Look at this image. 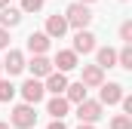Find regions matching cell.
Masks as SVG:
<instances>
[{
  "mask_svg": "<svg viewBox=\"0 0 132 129\" xmlns=\"http://www.w3.org/2000/svg\"><path fill=\"white\" fill-rule=\"evenodd\" d=\"M65 22H68V28L86 31V25L92 22V12H89V6H83V3H71L65 9Z\"/></svg>",
  "mask_w": 132,
  "mask_h": 129,
  "instance_id": "6da1fadb",
  "label": "cell"
},
{
  "mask_svg": "<svg viewBox=\"0 0 132 129\" xmlns=\"http://www.w3.org/2000/svg\"><path fill=\"white\" fill-rule=\"evenodd\" d=\"M9 120H12V126H15V129H34V123H37V114H34L31 104H15Z\"/></svg>",
  "mask_w": 132,
  "mask_h": 129,
  "instance_id": "7a4b0ae2",
  "label": "cell"
},
{
  "mask_svg": "<svg viewBox=\"0 0 132 129\" xmlns=\"http://www.w3.org/2000/svg\"><path fill=\"white\" fill-rule=\"evenodd\" d=\"M19 92H22V98H25V104H37V101H40V98L46 95V92H43V83H40V80H25V83H22V86H19Z\"/></svg>",
  "mask_w": 132,
  "mask_h": 129,
  "instance_id": "3957f363",
  "label": "cell"
},
{
  "mask_svg": "<svg viewBox=\"0 0 132 129\" xmlns=\"http://www.w3.org/2000/svg\"><path fill=\"white\" fill-rule=\"evenodd\" d=\"M74 55H89V52H95V34L92 31H77L74 34V49H71Z\"/></svg>",
  "mask_w": 132,
  "mask_h": 129,
  "instance_id": "277c9868",
  "label": "cell"
},
{
  "mask_svg": "<svg viewBox=\"0 0 132 129\" xmlns=\"http://www.w3.org/2000/svg\"><path fill=\"white\" fill-rule=\"evenodd\" d=\"M77 117H80V123H95V120H101V104L92 101V98L80 101L77 104Z\"/></svg>",
  "mask_w": 132,
  "mask_h": 129,
  "instance_id": "5b68a950",
  "label": "cell"
},
{
  "mask_svg": "<svg viewBox=\"0 0 132 129\" xmlns=\"http://www.w3.org/2000/svg\"><path fill=\"white\" fill-rule=\"evenodd\" d=\"M3 71L9 74V77H15V74H22L25 71V55L19 52V49H6V59H3Z\"/></svg>",
  "mask_w": 132,
  "mask_h": 129,
  "instance_id": "8992f818",
  "label": "cell"
},
{
  "mask_svg": "<svg viewBox=\"0 0 132 129\" xmlns=\"http://www.w3.org/2000/svg\"><path fill=\"white\" fill-rule=\"evenodd\" d=\"M98 104H120V98H123V86L120 83H101L98 86Z\"/></svg>",
  "mask_w": 132,
  "mask_h": 129,
  "instance_id": "52a82bcc",
  "label": "cell"
},
{
  "mask_svg": "<svg viewBox=\"0 0 132 129\" xmlns=\"http://www.w3.org/2000/svg\"><path fill=\"white\" fill-rule=\"evenodd\" d=\"M80 83H83L86 89H98L101 83H104V71H101L98 64H86V68H83V77H80Z\"/></svg>",
  "mask_w": 132,
  "mask_h": 129,
  "instance_id": "ba28073f",
  "label": "cell"
},
{
  "mask_svg": "<svg viewBox=\"0 0 132 129\" xmlns=\"http://www.w3.org/2000/svg\"><path fill=\"white\" fill-rule=\"evenodd\" d=\"M65 31H68V22H65V15H59V12H55V15H49V19H46V37H49V40H62V37H65Z\"/></svg>",
  "mask_w": 132,
  "mask_h": 129,
  "instance_id": "9c48e42d",
  "label": "cell"
},
{
  "mask_svg": "<svg viewBox=\"0 0 132 129\" xmlns=\"http://www.w3.org/2000/svg\"><path fill=\"white\" fill-rule=\"evenodd\" d=\"M65 89H68V77L59 74V71H52L43 83V92H52V95H65Z\"/></svg>",
  "mask_w": 132,
  "mask_h": 129,
  "instance_id": "30bf717a",
  "label": "cell"
},
{
  "mask_svg": "<svg viewBox=\"0 0 132 129\" xmlns=\"http://www.w3.org/2000/svg\"><path fill=\"white\" fill-rule=\"evenodd\" d=\"M68 108H71V104H68L65 95H52L49 104H46V114H49L52 120H65V117H68Z\"/></svg>",
  "mask_w": 132,
  "mask_h": 129,
  "instance_id": "8fae6325",
  "label": "cell"
},
{
  "mask_svg": "<svg viewBox=\"0 0 132 129\" xmlns=\"http://www.w3.org/2000/svg\"><path fill=\"white\" fill-rule=\"evenodd\" d=\"M52 68H59V74H68V71H74V68H77V55H74L71 49H59V52H55Z\"/></svg>",
  "mask_w": 132,
  "mask_h": 129,
  "instance_id": "7c38bea8",
  "label": "cell"
},
{
  "mask_svg": "<svg viewBox=\"0 0 132 129\" xmlns=\"http://www.w3.org/2000/svg\"><path fill=\"white\" fill-rule=\"evenodd\" d=\"M28 68H31V77H34V80H40V77H49V74H52V62H49L46 55H34Z\"/></svg>",
  "mask_w": 132,
  "mask_h": 129,
  "instance_id": "4fadbf2b",
  "label": "cell"
},
{
  "mask_svg": "<svg viewBox=\"0 0 132 129\" xmlns=\"http://www.w3.org/2000/svg\"><path fill=\"white\" fill-rule=\"evenodd\" d=\"M28 49H31L34 55H46V49H49V37H46L43 31L28 34Z\"/></svg>",
  "mask_w": 132,
  "mask_h": 129,
  "instance_id": "5bb4252c",
  "label": "cell"
},
{
  "mask_svg": "<svg viewBox=\"0 0 132 129\" xmlns=\"http://www.w3.org/2000/svg\"><path fill=\"white\" fill-rule=\"evenodd\" d=\"M22 22V9H12V6H6V9H0V28L3 31H9V28H15Z\"/></svg>",
  "mask_w": 132,
  "mask_h": 129,
  "instance_id": "9a60e30c",
  "label": "cell"
},
{
  "mask_svg": "<svg viewBox=\"0 0 132 129\" xmlns=\"http://www.w3.org/2000/svg\"><path fill=\"white\" fill-rule=\"evenodd\" d=\"M65 98H68V104H80V101H86V86H83V83H68Z\"/></svg>",
  "mask_w": 132,
  "mask_h": 129,
  "instance_id": "2e32d148",
  "label": "cell"
},
{
  "mask_svg": "<svg viewBox=\"0 0 132 129\" xmlns=\"http://www.w3.org/2000/svg\"><path fill=\"white\" fill-rule=\"evenodd\" d=\"M95 55H98V68H101V71H104V68H114V64H117V52H114L111 46H101Z\"/></svg>",
  "mask_w": 132,
  "mask_h": 129,
  "instance_id": "e0dca14e",
  "label": "cell"
},
{
  "mask_svg": "<svg viewBox=\"0 0 132 129\" xmlns=\"http://www.w3.org/2000/svg\"><path fill=\"white\" fill-rule=\"evenodd\" d=\"M117 64H120V68H126V71L132 68V46H123V49L117 52Z\"/></svg>",
  "mask_w": 132,
  "mask_h": 129,
  "instance_id": "ac0fdd59",
  "label": "cell"
},
{
  "mask_svg": "<svg viewBox=\"0 0 132 129\" xmlns=\"http://www.w3.org/2000/svg\"><path fill=\"white\" fill-rule=\"evenodd\" d=\"M12 95H15V86L9 80H0V101H12Z\"/></svg>",
  "mask_w": 132,
  "mask_h": 129,
  "instance_id": "d6986e66",
  "label": "cell"
},
{
  "mask_svg": "<svg viewBox=\"0 0 132 129\" xmlns=\"http://www.w3.org/2000/svg\"><path fill=\"white\" fill-rule=\"evenodd\" d=\"M111 129H132V117H126V114H117V117L111 120Z\"/></svg>",
  "mask_w": 132,
  "mask_h": 129,
  "instance_id": "ffe728a7",
  "label": "cell"
},
{
  "mask_svg": "<svg viewBox=\"0 0 132 129\" xmlns=\"http://www.w3.org/2000/svg\"><path fill=\"white\" fill-rule=\"evenodd\" d=\"M120 40H123V46H132V22L120 25Z\"/></svg>",
  "mask_w": 132,
  "mask_h": 129,
  "instance_id": "44dd1931",
  "label": "cell"
},
{
  "mask_svg": "<svg viewBox=\"0 0 132 129\" xmlns=\"http://www.w3.org/2000/svg\"><path fill=\"white\" fill-rule=\"evenodd\" d=\"M46 0H22V12H40Z\"/></svg>",
  "mask_w": 132,
  "mask_h": 129,
  "instance_id": "7402d4cb",
  "label": "cell"
},
{
  "mask_svg": "<svg viewBox=\"0 0 132 129\" xmlns=\"http://www.w3.org/2000/svg\"><path fill=\"white\" fill-rule=\"evenodd\" d=\"M0 49H9V31L0 28Z\"/></svg>",
  "mask_w": 132,
  "mask_h": 129,
  "instance_id": "603a6c76",
  "label": "cell"
},
{
  "mask_svg": "<svg viewBox=\"0 0 132 129\" xmlns=\"http://www.w3.org/2000/svg\"><path fill=\"white\" fill-rule=\"evenodd\" d=\"M46 129H68V126H65V120H52V123H49Z\"/></svg>",
  "mask_w": 132,
  "mask_h": 129,
  "instance_id": "cb8c5ba5",
  "label": "cell"
},
{
  "mask_svg": "<svg viewBox=\"0 0 132 129\" xmlns=\"http://www.w3.org/2000/svg\"><path fill=\"white\" fill-rule=\"evenodd\" d=\"M77 129H95V126H92V123H80Z\"/></svg>",
  "mask_w": 132,
  "mask_h": 129,
  "instance_id": "d4e9b609",
  "label": "cell"
},
{
  "mask_svg": "<svg viewBox=\"0 0 132 129\" xmlns=\"http://www.w3.org/2000/svg\"><path fill=\"white\" fill-rule=\"evenodd\" d=\"M6 3H9V0H0V9H6Z\"/></svg>",
  "mask_w": 132,
  "mask_h": 129,
  "instance_id": "484cf974",
  "label": "cell"
},
{
  "mask_svg": "<svg viewBox=\"0 0 132 129\" xmlns=\"http://www.w3.org/2000/svg\"><path fill=\"white\" fill-rule=\"evenodd\" d=\"M77 3H83V6H89V3H92V0H77Z\"/></svg>",
  "mask_w": 132,
  "mask_h": 129,
  "instance_id": "4316f807",
  "label": "cell"
},
{
  "mask_svg": "<svg viewBox=\"0 0 132 129\" xmlns=\"http://www.w3.org/2000/svg\"><path fill=\"white\" fill-rule=\"evenodd\" d=\"M0 129H9V123H0Z\"/></svg>",
  "mask_w": 132,
  "mask_h": 129,
  "instance_id": "83f0119b",
  "label": "cell"
},
{
  "mask_svg": "<svg viewBox=\"0 0 132 129\" xmlns=\"http://www.w3.org/2000/svg\"><path fill=\"white\" fill-rule=\"evenodd\" d=\"M0 74H3V64H0Z\"/></svg>",
  "mask_w": 132,
  "mask_h": 129,
  "instance_id": "f1b7e54d",
  "label": "cell"
}]
</instances>
